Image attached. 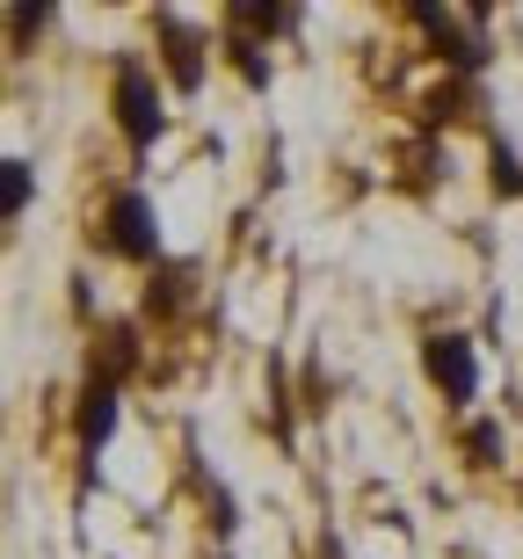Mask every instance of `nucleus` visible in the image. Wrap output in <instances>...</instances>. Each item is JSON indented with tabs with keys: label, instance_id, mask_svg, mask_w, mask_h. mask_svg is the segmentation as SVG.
Returning a JSON list of instances; mask_svg holds the SVG:
<instances>
[{
	"label": "nucleus",
	"instance_id": "1",
	"mask_svg": "<svg viewBox=\"0 0 523 559\" xmlns=\"http://www.w3.org/2000/svg\"><path fill=\"white\" fill-rule=\"evenodd\" d=\"M109 109H117V131H124L131 153H146V145L168 131V95H161L153 66L139 59V51H124L117 73H109Z\"/></svg>",
	"mask_w": 523,
	"mask_h": 559
},
{
	"label": "nucleus",
	"instance_id": "2",
	"mask_svg": "<svg viewBox=\"0 0 523 559\" xmlns=\"http://www.w3.org/2000/svg\"><path fill=\"white\" fill-rule=\"evenodd\" d=\"M103 248L117 254V262H139V270H153L161 262V211H153L146 189H109L103 204Z\"/></svg>",
	"mask_w": 523,
	"mask_h": 559
},
{
	"label": "nucleus",
	"instance_id": "3",
	"mask_svg": "<svg viewBox=\"0 0 523 559\" xmlns=\"http://www.w3.org/2000/svg\"><path fill=\"white\" fill-rule=\"evenodd\" d=\"M421 371L443 393V407H473L480 400V356H473V334H429L421 342Z\"/></svg>",
	"mask_w": 523,
	"mask_h": 559
},
{
	"label": "nucleus",
	"instance_id": "4",
	"mask_svg": "<svg viewBox=\"0 0 523 559\" xmlns=\"http://www.w3.org/2000/svg\"><path fill=\"white\" fill-rule=\"evenodd\" d=\"M153 37H161V66H168V81L182 87V95H197V87H204V37H197L175 8L153 15Z\"/></svg>",
	"mask_w": 523,
	"mask_h": 559
},
{
	"label": "nucleus",
	"instance_id": "5",
	"mask_svg": "<svg viewBox=\"0 0 523 559\" xmlns=\"http://www.w3.org/2000/svg\"><path fill=\"white\" fill-rule=\"evenodd\" d=\"M415 22L437 37V59L443 66H459V73H480V66H487V37H480V29H459V15H451V8H415Z\"/></svg>",
	"mask_w": 523,
	"mask_h": 559
},
{
	"label": "nucleus",
	"instance_id": "6",
	"mask_svg": "<svg viewBox=\"0 0 523 559\" xmlns=\"http://www.w3.org/2000/svg\"><path fill=\"white\" fill-rule=\"evenodd\" d=\"M131 371H139V328H131V320H109V328L87 342V378L124 393V378H131Z\"/></svg>",
	"mask_w": 523,
	"mask_h": 559
},
{
	"label": "nucleus",
	"instance_id": "7",
	"mask_svg": "<svg viewBox=\"0 0 523 559\" xmlns=\"http://www.w3.org/2000/svg\"><path fill=\"white\" fill-rule=\"evenodd\" d=\"M109 436H117V385H95V378H87L81 407H73V451L95 465V451H103Z\"/></svg>",
	"mask_w": 523,
	"mask_h": 559
},
{
	"label": "nucleus",
	"instance_id": "8",
	"mask_svg": "<svg viewBox=\"0 0 523 559\" xmlns=\"http://www.w3.org/2000/svg\"><path fill=\"white\" fill-rule=\"evenodd\" d=\"M29 197H37V167L22 160V153H8V160H0V218H22Z\"/></svg>",
	"mask_w": 523,
	"mask_h": 559
},
{
	"label": "nucleus",
	"instance_id": "9",
	"mask_svg": "<svg viewBox=\"0 0 523 559\" xmlns=\"http://www.w3.org/2000/svg\"><path fill=\"white\" fill-rule=\"evenodd\" d=\"M226 29L233 37H284V29H298V8H226Z\"/></svg>",
	"mask_w": 523,
	"mask_h": 559
},
{
	"label": "nucleus",
	"instance_id": "10",
	"mask_svg": "<svg viewBox=\"0 0 523 559\" xmlns=\"http://www.w3.org/2000/svg\"><path fill=\"white\" fill-rule=\"evenodd\" d=\"M487 182H495V197H523V153L502 131H487Z\"/></svg>",
	"mask_w": 523,
	"mask_h": 559
},
{
	"label": "nucleus",
	"instance_id": "11",
	"mask_svg": "<svg viewBox=\"0 0 523 559\" xmlns=\"http://www.w3.org/2000/svg\"><path fill=\"white\" fill-rule=\"evenodd\" d=\"M465 465H473V473H495V465H502V451H509V436H502V421H465Z\"/></svg>",
	"mask_w": 523,
	"mask_h": 559
},
{
	"label": "nucleus",
	"instance_id": "12",
	"mask_svg": "<svg viewBox=\"0 0 523 559\" xmlns=\"http://www.w3.org/2000/svg\"><path fill=\"white\" fill-rule=\"evenodd\" d=\"M44 22H51V8H29V0L8 8V37H15V51H29V37H37Z\"/></svg>",
	"mask_w": 523,
	"mask_h": 559
},
{
	"label": "nucleus",
	"instance_id": "13",
	"mask_svg": "<svg viewBox=\"0 0 523 559\" xmlns=\"http://www.w3.org/2000/svg\"><path fill=\"white\" fill-rule=\"evenodd\" d=\"M182 298H189V270H182V262H175V270L161 276V290L146 284V312H175V306H182Z\"/></svg>",
	"mask_w": 523,
	"mask_h": 559
},
{
	"label": "nucleus",
	"instance_id": "14",
	"mask_svg": "<svg viewBox=\"0 0 523 559\" xmlns=\"http://www.w3.org/2000/svg\"><path fill=\"white\" fill-rule=\"evenodd\" d=\"M218 559H226V552H218Z\"/></svg>",
	"mask_w": 523,
	"mask_h": 559
}]
</instances>
